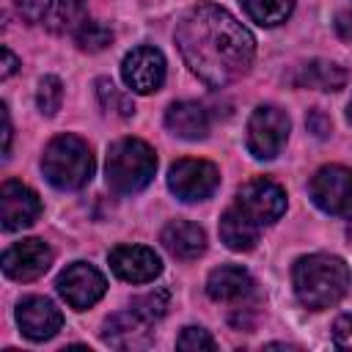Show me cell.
Instances as JSON below:
<instances>
[{
	"mask_svg": "<svg viewBox=\"0 0 352 352\" xmlns=\"http://www.w3.org/2000/svg\"><path fill=\"white\" fill-rule=\"evenodd\" d=\"M3 157H8V148H11V116H8V107L3 104Z\"/></svg>",
	"mask_w": 352,
	"mask_h": 352,
	"instance_id": "obj_32",
	"label": "cell"
},
{
	"mask_svg": "<svg viewBox=\"0 0 352 352\" xmlns=\"http://www.w3.org/2000/svg\"><path fill=\"white\" fill-rule=\"evenodd\" d=\"M220 184V170L209 160H179L168 170V187L179 201H204Z\"/></svg>",
	"mask_w": 352,
	"mask_h": 352,
	"instance_id": "obj_8",
	"label": "cell"
},
{
	"mask_svg": "<svg viewBox=\"0 0 352 352\" xmlns=\"http://www.w3.org/2000/svg\"><path fill=\"white\" fill-rule=\"evenodd\" d=\"M165 126L184 140H201L209 132V116L198 102H173L165 113Z\"/></svg>",
	"mask_w": 352,
	"mask_h": 352,
	"instance_id": "obj_18",
	"label": "cell"
},
{
	"mask_svg": "<svg viewBox=\"0 0 352 352\" xmlns=\"http://www.w3.org/2000/svg\"><path fill=\"white\" fill-rule=\"evenodd\" d=\"M16 66H19L16 55H14L8 47H3V69H0V77H3V80H8V77L16 72Z\"/></svg>",
	"mask_w": 352,
	"mask_h": 352,
	"instance_id": "obj_30",
	"label": "cell"
},
{
	"mask_svg": "<svg viewBox=\"0 0 352 352\" xmlns=\"http://www.w3.org/2000/svg\"><path fill=\"white\" fill-rule=\"evenodd\" d=\"M258 234H261V228L253 220H248L234 204L223 212V217H220V239L226 242V248H231L236 253L253 250L256 242H258Z\"/></svg>",
	"mask_w": 352,
	"mask_h": 352,
	"instance_id": "obj_19",
	"label": "cell"
},
{
	"mask_svg": "<svg viewBox=\"0 0 352 352\" xmlns=\"http://www.w3.org/2000/svg\"><path fill=\"white\" fill-rule=\"evenodd\" d=\"M121 77L135 94H154L165 82V58L157 47H135L121 60Z\"/></svg>",
	"mask_w": 352,
	"mask_h": 352,
	"instance_id": "obj_10",
	"label": "cell"
},
{
	"mask_svg": "<svg viewBox=\"0 0 352 352\" xmlns=\"http://www.w3.org/2000/svg\"><path fill=\"white\" fill-rule=\"evenodd\" d=\"M308 129H311L316 138H327V132H330V118H327L322 110H311V113H308Z\"/></svg>",
	"mask_w": 352,
	"mask_h": 352,
	"instance_id": "obj_29",
	"label": "cell"
},
{
	"mask_svg": "<svg viewBox=\"0 0 352 352\" xmlns=\"http://www.w3.org/2000/svg\"><path fill=\"white\" fill-rule=\"evenodd\" d=\"M349 239H352V226H349Z\"/></svg>",
	"mask_w": 352,
	"mask_h": 352,
	"instance_id": "obj_34",
	"label": "cell"
},
{
	"mask_svg": "<svg viewBox=\"0 0 352 352\" xmlns=\"http://www.w3.org/2000/svg\"><path fill=\"white\" fill-rule=\"evenodd\" d=\"M311 201L336 217L352 220V168L346 165H324L311 176L308 184Z\"/></svg>",
	"mask_w": 352,
	"mask_h": 352,
	"instance_id": "obj_5",
	"label": "cell"
},
{
	"mask_svg": "<svg viewBox=\"0 0 352 352\" xmlns=\"http://www.w3.org/2000/svg\"><path fill=\"white\" fill-rule=\"evenodd\" d=\"M176 47L190 72L212 88L239 80L256 55L250 30L212 3L195 6L182 16L176 25Z\"/></svg>",
	"mask_w": 352,
	"mask_h": 352,
	"instance_id": "obj_1",
	"label": "cell"
},
{
	"mask_svg": "<svg viewBox=\"0 0 352 352\" xmlns=\"http://www.w3.org/2000/svg\"><path fill=\"white\" fill-rule=\"evenodd\" d=\"M60 102H63V82L55 77V74H47L41 77L38 82V91H36V104L44 116H55L60 110Z\"/></svg>",
	"mask_w": 352,
	"mask_h": 352,
	"instance_id": "obj_25",
	"label": "cell"
},
{
	"mask_svg": "<svg viewBox=\"0 0 352 352\" xmlns=\"http://www.w3.org/2000/svg\"><path fill=\"white\" fill-rule=\"evenodd\" d=\"M253 292V278L248 270L236 264H223L209 272L206 278V294L214 302H239Z\"/></svg>",
	"mask_w": 352,
	"mask_h": 352,
	"instance_id": "obj_16",
	"label": "cell"
},
{
	"mask_svg": "<svg viewBox=\"0 0 352 352\" xmlns=\"http://www.w3.org/2000/svg\"><path fill=\"white\" fill-rule=\"evenodd\" d=\"M74 41L82 52H102L110 47L113 41V30L96 19H85L77 30H74Z\"/></svg>",
	"mask_w": 352,
	"mask_h": 352,
	"instance_id": "obj_24",
	"label": "cell"
},
{
	"mask_svg": "<svg viewBox=\"0 0 352 352\" xmlns=\"http://www.w3.org/2000/svg\"><path fill=\"white\" fill-rule=\"evenodd\" d=\"M110 270L126 283H148L162 272V261L146 245H118L110 250Z\"/></svg>",
	"mask_w": 352,
	"mask_h": 352,
	"instance_id": "obj_13",
	"label": "cell"
},
{
	"mask_svg": "<svg viewBox=\"0 0 352 352\" xmlns=\"http://www.w3.org/2000/svg\"><path fill=\"white\" fill-rule=\"evenodd\" d=\"M41 214V201L38 195L25 187L22 182H3L0 187V220L6 231H22L33 226Z\"/></svg>",
	"mask_w": 352,
	"mask_h": 352,
	"instance_id": "obj_11",
	"label": "cell"
},
{
	"mask_svg": "<svg viewBox=\"0 0 352 352\" xmlns=\"http://www.w3.org/2000/svg\"><path fill=\"white\" fill-rule=\"evenodd\" d=\"M333 344L338 349H352V314H344L333 324Z\"/></svg>",
	"mask_w": 352,
	"mask_h": 352,
	"instance_id": "obj_28",
	"label": "cell"
},
{
	"mask_svg": "<svg viewBox=\"0 0 352 352\" xmlns=\"http://www.w3.org/2000/svg\"><path fill=\"white\" fill-rule=\"evenodd\" d=\"M16 324H19L25 338L47 341L60 330L63 316H60V311L55 308L52 300H47V297H25L16 305Z\"/></svg>",
	"mask_w": 352,
	"mask_h": 352,
	"instance_id": "obj_14",
	"label": "cell"
},
{
	"mask_svg": "<svg viewBox=\"0 0 352 352\" xmlns=\"http://www.w3.org/2000/svg\"><path fill=\"white\" fill-rule=\"evenodd\" d=\"M234 206L248 220H253L258 228H264V226H272L286 212V192L272 179L258 176V179H250L239 187Z\"/></svg>",
	"mask_w": 352,
	"mask_h": 352,
	"instance_id": "obj_6",
	"label": "cell"
},
{
	"mask_svg": "<svg viewBox=\"0 0 352 352\" xmlns=\"http://www.w3.org/2000/svg\"><path fill=\"white\" fill-rule=\"evenodd\" d=\"M168 292L165 289H157V292H148V294H143V297H138L135 302H132V308L143 316V319H148L151 324L157 322V319H162L165 316V311H168Z\"/></svg>",
	"mask_w": 352,
	"mask_h": 352,
	"instance_id": "obj_26",
	"label": "cell"
},
{
	"mask_svg": "<svg viewBox=\"0 0 352 352\" xmlns=\"http://www.w3.org/2000/svg\"><path fill=\"white\" fill-rule=\"evenodd\" d=\"M292 283H294L297 300L308 311H324L349 292L352 275L344 258L327 256V253H311L294 261Z\"/></svg>",
	"mask_w": 352,
	"mask_h": 352,
	"instance_id": "obj_2",
	"label": "cell"
},
{
	"mask_svg": "<svg viewBox=\"0 0 352 352\" xmlns=\"http://www.w3.org/2000/svg\"><path fill=\"white\" fill-rule=\"evenodd\" d=\"M88 19V0H47L41 22L50 33H74Z\"/></svg>",
	"mask_w": 352,
	"mask_h": 352,
	"instance_id": "obj_20",
	"label": "cell"
},
{
	"mask_svg": "<svg viewBox=\"0 0 352 352\" xmlns=\"http://www.w3.org/2000/svg\"><path fill=\"white\" fill-rule=\"evenodd\" d=\"M346 80H349L346 69L333 60H311L300 66V74L294 77L300 88H319V91H341Z\"/></svg>",
	"mask_w": 352,
	"mask_h": 352,
	"instance_id": "obj_21",
	"label": "cell"
},
{
	"mask_svg": "<svg viewBox=\"0 0 352 352\" xmlns=\"http://www.w3.org/2000/svg\"><path fill=\"white\" fill-rule=\"evenodd\" d=\"M162 245L173 258L182 261H192L206 250V234L201 226L190 223V220H170L162 228Z\"/></svg>",
	"mask_w": 352,
	"mask_h": 352,
	"instance_id": "obj_17",
	"label": "cell"
},
{
	"mask_svg": "<svg viewBox=\"0 0 352 352\" xmlns=\"http://www.w3.org/2000/svg\"><path fill=\"white\" fill-rule=\"evenodd\" d=\"M346 116H349V121H352V99H349V107H346Z\"/></svg>",
	"mask_w": 352,
	"mask_h": 352,
	"instance_id": "obj_33",
	"label": "cell"
},
{
	"mask_svg": "<svg viewBox=\"0 0 352 352\" xmlns=\"http://www.w3.org/2000/svg\"><path fill=\"white\" fill-rule=\"evenodd\" d=\"M242 8L253 22L264 28H275L286 22V16L294 8V0H242Z\"/></svg>",
	"mask_w": 352,
	"mask_h": 352,
	"instance_id": "obj_22",
	"label": "cell"
},
{
	"mask_svg": "<svg viewBox=\"0 0 352 352\" xmlns=\"http://www.w3.org/2000/svg\"><path fill=\"white\" fill-rule=\"evenodd\" d=\"M96 99H99V104H102L107 113H113V116H118V118H129V116L135 113L132 96L124 94L110 77H99V80H96Z\"/></svg>",
	"mask_w": 352,
	"mask_h": 352,
	"instance_id": "obj_23",
	"label": "cell"
},
{
	"mask_svg": "<svg viewBox=\"0 0 352 352\" xmlns=\"http://www.w3.org/2000/svg\"><path fill=\"white\" fill-rule=\"evenodd\" d=\"M176 346L179 349H187V352H195V349H214V338L209 336V330L204 327H184L176 338Z\"/></svg>",
	"mask_w": 352,
	"mask_h": 352,
	"instance_id": "obj_27",
	"label": "cell"
},
{
	"mask_svg": "<svg viewBox=\"0 0 352 352\" xmlns=\"http://www.w3.org/2000/svg\"><path fill=\"white\" fill-rule=\"evenodd\" d=\"M336 30L344 41H352V16L349 14H338L336 16Z\"/></svg>",
	"mask_w": 352,
	"mask_h": 352,
	"instance_id": "obj_31",
	"label": "cell"
},
{
	"mask_svg": "<svg viewBox=\"0 0 352 352\" xmlns=\"http://www.w3.org/2000/svg\"><path fill=\"white\" fill-rule=\"evenodd\" d=\"M55 286H58L60 297L74 311H85V308H91L94 302L102 300V294L107 289V280H104V275L96 267H91L85 261H74V264H69L58 275V283Z\"/></svg>",
	"mask_w": 352,
	"mask_h": 352,
	"instance_id": "obj_9",
	"label": "cell"
},
{
	"mask_svg": "<svg viewBox=\"0 0 352 352\" xmlns=\"http://www.w3.org/2000/svg\"><path fill=\"white\" fill-rule=\"evenodd\" d=\"M41 170L47 182L58 190H80L94 176L91 146L77 135H58L47 143L41 157Z\"/></svg>",
	"mask_w": 352,
	"mask_h": 352,
	"instance_id": "obj_3",
	"label": "cell"
},
{
	"mask_svg": "<svg viewBox=\"0 0 352 352\" xmlns=\"http://www.w3.org/2000/svg\"><path fill=\"white\" fill-rule=\"evenodd\" d=\"M52 264V250L41 239H22L3 253V272L11 280H36Z\"/></svg>",
	"mask_w": 352,
	"mask_h": 352,
	"instance_id": "obj_12",
	"label": "cell"
},
{
	"mask_svg": "<svg viewBox=\"0 0 352 352\" xmlns=\"http://www.w3.org/2000/svg\"><path fill=\"white\" fill-rule=\"evenodd\" d=\"M154 170H157V154L148 143L138 138H121L107 151L104 173H107V184L116 192L126 195L143 190L154 179Z\"/></svg>",
	"mask_w": 352,
	"mask_h": 352,
	"instance_id": "obj_4",
	"label": "cell"
},
{
	"mask_svg": "<svg viewBox=\"0 0 352 352\" xmlns=\"http://www.w3.org/2000/svg\"><path fill=\"white\" fill-rule=\"evenodd\" d=\"M289 138V116L275 104H261L248 118V151L256 160H272L280 154Z\"/></svg>",
	"mask_w": 352,
	"mask_h": 352,
	"instance_id": "obj_7",
	"label": "cell"
},
{
	"mask_svg": "<svg viewBox=\"0 0 352 352\" xmlns=\"http://www.w3.org/2000/svg\"><path fill=\"white\" fill-rule=\"evenodd\" d=\"M102 341L116 349H140L151 341V322L143 319L135 308L113 314L102 327Z\"/></svg>",
	"mask_w": 352,
	"mask_h": 352,
	"instance_id": "obj_15",
	"label": "cell"
}]
</instances>
